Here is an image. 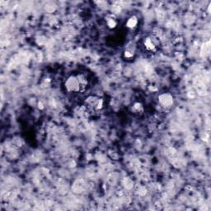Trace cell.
<instances>
[{"mask_svg":"<svg viewBox=\"0 0 211 211\" xmlns=\"http://www.w3.org/2000/svg\"><path fill=\"white\" fill-rule=\"evenodd\" d=\"M65 88L70 93H81L88 86V80L83 74L70 76L65 82Z\"/></svg>","mask_w":211,"mask_h":211,"instance_id":"cell-1","label":"cell"},{"mask_svg":"<svg viewBox=\"0 0 211 211\" xmlns=\"http://www.w3.org/2000/svg\"><path fill=\"white\" fill-rule=\"evenodd\" d=\"M159 102L164 107H170L173 104V97L171 94L163 93L159 96Z\"/></svg>","mask_w":211,"mask_h":211,"instance_id":"cell-2","label":"cell"},{"mask_svg":"<svg viewBox=\"0 0 211 211\" xmlns=\"http://www.w3.org/2000/svg\"><path fill=\"white\" fill-rule=\"evenodd\" d=\"M87 102L88 105L92 106L93 107L96 109V110H100L102 108L103 106V101L102 99H98V98H95V97H91L88 98Z\"/></svg>","mask_w":211,"mask_h":211,"instance_id":"cell-3","label":"cell"},{"mask_svg":"<svg viewBox=\"0 0 211 211\" xmlns=\"http://www.w3.org/2000/svg\"><path fill=\"white\" fill-rule=\"evenodd\" d=\"M144 47L149 51H155L156 50V45L152 41L150 37H146L144 41Z\"/></svg>","mask_w":211,"mask_h":211,"instance_id":"cell-4","label":"cell"},{"mask_svg":"<svg viewBox=\"0 0 211 211\" xmlns=\"http://www.w3.org/2000/svg\"><path fill=\"white\" fill-rule=\"evenodd\" d=\"M137 24H138V18H136L135 16L130 17L126 21V27L128 28H131V29L135 28L137 26Z\"/></svg>","mask_w":211,"mask_h":211,"instance_id":"cell-5","label":"cell"},{"mask_svg":"<svg viewBox=\"0 0 211 211\" xmlns=\"http://www.w3.org/2000/svg\"><path fill=\"white\" fill-rule=\"evenodd\" d=\"M106 24H107V26H108L110 28L113 29V28H115V27L117 26V22L115 21L114 17L111 15L108 16V17L106 18Z\"/></svg>","mask_w":211,"mask_h":211,"instance_id":"cell-6","label":"cell"},{"mask_svg":"<svg viewBox=\"0 0 211 211\" xmlns=\"http://www.w3.org/2000/svg\"><path fill=\"white\" fill-rule=\"evenodd\" d=\"M131 111H132L133 113H141L144 111V108H143V106H142L141 103L135 102L132 106Z\"/></svg>","mask_w":211,"mask_h":211,"instance_id":"cell-7","label":"cell"},{"mask_svg":"<svg viewBox=\"0 0 211 211\" xmlns=\"http://www.w3.org/2000/svg\"><path fill=\"white\" fill-rule=\"evenodd\" d=\"M209 41L207 43H205V45H203L202 48H201V54L202 56H206L209 54V50H210V46H209Z\"/></svg>","mask_w":211,"mask_h":211,"instance_id":"cell-8","label":"cell"},{"mask_svg":"<svg viewBox=\"0 0 211 211\" xmlns=\"http://www.w3.org/2000/svg\"><path fill=\"white\" fill-rule=\"evenodd\" d=\"M124 55H125V58H131L133 57L134 53H133L132 51H130V50H125V53H124Z\"/></svg>","mask_w":211,"mask_h":211,"instance_id":"cell-9","label":"cell"}]
</instances>
